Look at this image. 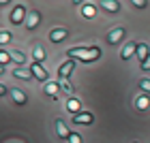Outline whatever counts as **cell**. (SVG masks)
Here are the masks:
<instances>
[{"mask_svg":"<svg viewBox=\"0 0 150 143\" xmlns=\"http://www.w3.org/2000/svg\"><path fill=\"white\" fill-rule=\"evenodd\" d=\"M67 56L71 60H84V62H92V60H97L101 56V49L97 45L92 47H75V49H69L67 51Z\"/></svg>","mask_w":150,"mask_h":143,"instance_id":"obj_1","label":"cell"},{"mask_svg":"<svg viewBox=\"0 0 150 143\" xmlns=\"http://www.w3.org/2000/svg\"><path fill=\"white\" fill-rule=\"evenodd\" d=\"M135 6H137V9H144V6H146V2H144V0H135V2H133Z\"/></svg>","mask_w":150,"mask_h":143,"instance_id":"obj_27","label":"cell"},{"mask_svg":"<svg viewBox=\"0 0 150 143\" xmlns=\"http://www.w3.org/2000/svg\"><path fill=\"white\" fill-rule=\"evenodd\" d=\"M67 36H69V30L67 28H56L50 32V41H54V43H60V41H64Z\"/></svg>","mask_w":150,"mask_h":143,"instance_id":"obj_4","label":"cell"},{"mask_svg":"<svg viewBox=\"0 0 150 143\" xmlns=\"http://www.w3.org/2000/svg\"><path fill=\"white\" fill-rule=\"evenodd\" d=\"M9 60H13V58H11V53H6V51H2V49H0V66H2V64H6Z\"/></svg>","mask_w":150,"mask_h":143,"instance_id":"obj_19","label":"cell"},{"mask_svg":"<svg viewBox=\"0 0 150 143\" xmlns=\"http://www.w3.org/2000/svg\"><path fill=\"white\" fill-rule=\"evenodd\" d=\"M39 22H41V15L37 11H32L30 15H28V22H26V26H28V30H35L37 26H39Z\"/></svg>","mask_w":150,"mask_h":143,"instance_id":"obj_10","label":"cell"},{"mask_svg":"<svg viewBox=\"0 0 150 143\" xmlns=\"http://www.w3.org/2000/svg\"><path fill=\"white\" fill-rule=\"evenodd\" d=\"M101 6H103L105 11H110V13H118L120 11V2H114V0H103Z\"/></svg>","mask_w":150,"mask_h":143,"instance_id":"obj_13","label":"cell"},{"mask_svg":"<svg viewBox=\"0 0 150 143\" xmlns=\"http://www.w3.org/2000/svg\"><path fill=\"white\" fill-rule=\"evenodd\" d=\"M13 75H15L17 79H24V81H30L32 77H35L30 69H15V73H13Z\"/></svg>","mask_w":150,"mask_h":143,"instance_id":"obj_11","label":"cell"},{"mask_svg":"<svg viewBox=\"0 0 150 143\" xmlns=\"http://www.w3.org/2000/svg\"><path fill=\"white\" fill-rule=\"evenodd\" d=\"M122 36H125V30H122V28H114L110 34H107V43L116 45V43H120V41H122Z\"/></svg>","mask_w":150,"mask_h":143,"instance_id":"obj_5","label":"cell"},{"mask_svg":"<svg viewBox=\"0 0 150 143\" xmlns=\"http://www.w3.org/2000/svg\"><path fill=\"white\" fill-rule=\"evenodd\" d=\"M67 109H69L71 113H75V115H77V113H79V109H81V105H79V100L69 98V103H67Z\"/></svg>","mask_w":150,"mask_h":143,"instance_id":"obj_17","label":"cell"},{"mask_svg":"<svg viewBox=\"0 0 150 143\" xmlns=\"http://www.w3.org/2000/svg\"><path fill=\"white\" fill-rule=\"evenodd\" d=\"M24 17H26V6L24 4H17L15 9H13V13H11V24H22L24 22Z\"/></svg>","mask_w":150,"mask_h":143,"instance_id":"obj_2","label":"cell"},{"mask_svg":"<svg viewBox=\"0 0 150 143\" xmlns=\"http://www.w3.org/2000/svg\"><path fill=\"white\" fill-rule=\"evenodd\" d=\"M73 69H75V60L69 58V60H67V62L58 69V75H60V77H69V75L73 73Z\"/></svg>","mask_w":150,"mask_h":143,"instance_id":"obj_7","label":"cell"},{"mask_svg":"<svg viewBox=\"0 0 150 143\" xmlns=\"http://www.w3.org/2000/svg\"><path fill=\"white\" fill-rule=\"evenodd\" d=\"M56 132H58L60 139H69V137H71L69 128H67V124H64L62 120H56Z\"/></svg>","mask_w":150,"mask_h":143,"instance_id":"obj_8","label":"cell"},{"mask_svg":"<svg viewBox=\"0 0 150 143\" xmlns=\"http://www.w3.org/2000/svg\"><path fill=\"white\" fill-rule=\"evenodd\" d=\"M142 71H150V56L144 60V62H142Z\"/></svg>","mask_w":150,"mask_h":143,"instance_id":"obj_25","label":"cell"},{"mask_svg":"<svg viewBox=\"0 0 150 143\" xmlns=\"http://www.w3.org/2000/svg\"><path fill=\"white\" fill-rule=\"evenodd\" d=\"M135 105H137V109H146L148 107V98L146 96H139L137 100H135Z\"/></svg>","mask_w":150,"mask_h":143,"instance_id":"obj_20","label":"cell"},{"mask_svg":"<svg viewBox=\"0 0 150 143\" xmlns=\"http://www.w3.org/2000/svg\"><path fill=\"white\" fill-rule=\"evenodd\" d=\"M45 94L52 96V98H56V94H58V83L56 81H47L45 83Z\"/></svg>","mask_w":150,"mask_h":143,"instance_id":"obj_14","label":"cell"},{"mask_svg":"<svg viewBox=\"0 0 150 143\" xmlns=\"http://www.w3.org/2000/svg\"><path fill=\"white\" fill-rule=\"evenodd\" d=\"M150 56V51H148V45H144V43H139L137 45V58L142 60V62H144V60Z\"/></svg>","mask_w":150,"mask_h":143,"instance_id":"obj_16","label":"cell"},{"mask_svg":"<svg viewBox=\"0 0 150 143\" xmlns=\"http://www.w3.org/2000/svg\"><path fill=\"white\" fill-rule=\"evenodd\" d=\"M139 88H142V90H144V92H148L150 94V79H139Z\"/></svg>","mask_w":150,"mask_h":143,"instance_id":"obj_21","label":"cell"},{"mask_svg":"<svg viewBox=\"0 0 150 143\" xmlns=\"http://www.w3.org/2000/svg\"><path fill=\"white\" fill-rule=\"evenodd\" d=\"M81 13H84V17H94V6L92 4H84L81 6Z\"/></svg>","mask_w":150,"mask_h":143,"instance_id":"obj_18","label":"cell"},{"mask_svg":"<svg viewBox=\"0 0 150 143\" xmlns=\"http://www.w3.org/2000/svg\"><path fill=\"white\" fill-rule=\"evenodd\" d=\"M32 56H35V62H37V64H41V62L45 60L43 47H41V45H35V47H32Z\"/></svg>","mask_w":150,"mask_h":143,"instance_id":"obj_15","label":"cell"},{"mask_svg":"<svg viewBox=\"0 0 150 143\" xmlns=\"http://www.w3.org/2000/svg\"><path fill=\"white\" fill-rule=\"evenodd\" d=\"M135 53H137V43H127L125 49H122V60H129Z\"/></svg>","mask_w":150,"mask_h":143,"instance_id":"obj_9","label":"cell"},{"mask_svg":"<svg viewBox=\"0 0 150 143\" xmlns=\"http://www.w3.org/2000/svg\"><path fill=\"white\" fill-rule=\"evenodd\" d=\"M62 90H64V92H67V94H71V92H73V86H71V83H69V81H67V83H64V86H62Z\"/></svg>","mask_w":150,"mask_h":143,"instance_id":"obj_26","label":"cell"},{"mask_svg":"<svg viewBox=\"0 0 150 143\" xmlns=\"http://www.w3.org/2000/svg\"><path fill=\"white\" fill-rule=\"evenodd\" d=\"M4 94H6V88H4L2 83H0V96H4Z\"/></svg>","mask_w":150,"mask_h":143,"instance_id":"obj_28","label":"cell"},{"mask_svg":"<svg viewBox=\"0 0 150 143\" xmlns=\"http://www.w3.org/2000/svg\"><path fill=\"white\" fill-rule=\"evenodd\" d=\"M69 143H81V139H79V135H75V132H71V137H69Z\"/></svg>","mask_w":150,"mask_h":143,"instance_id":"obj_24","label":"cell"},{"mask_svg":"<svg viewBox=\"0 0 150 143\" xmlns=\"http://www.w3.org/2000/svg\"><path fill=\"white\" fill-rule=\"evenodd\" d=\"M11 41V34L6 30H0V45H4V43H9Z\"/></svg>","mask_w":150,"mask_h":143,"instance_id":"obj_22","label":"cell"},{"mask_svg":"<svg viewBox=\"0 0 150 143\" xmlns=\"http://www.w3.org/2000/svg\"><path fill=\"white\" fill-rule=\"evenodd\" d=\"M92 113H88V111H84V113H77V115H73V124H81V126H88V124H92Z\"/></svg>","mask_w":150,"mask_h":143,"instance_id":"obj_3","label":"cell"},{"mask_svg":"<svg viewBox=\"0 0 150 143\" xmlns=\"http://www.w3.org/2000/svg\"><path fill=\"white\" fill-rule=\"evenodd\" d=\"M11 58L15 60L17 64H22V62H24V53H22V51H13V53H11Z\"/></svg>","mask_w":150,"mask_h":143,"instance_id":"obj_23","label":"cell"},{"mask_svg":"<svg viewBox=\"0 0 150 143\" xmlns=\"http://www.w3.org/2000/svg\"><path fill=\"white\" fill-rule=\"evenodd\" d=\"M11 96H13V100H15L17 105H26L28 103V96H26L22 90H11Z\"/></svg>","mask_w":150,"mask_h":143,"instance_id":"obj_12","label":"cell"},{"mask_svg":"<svg viewBox=\"0 0 150 143\" xmlns=\"http://www.w3.org/2000/svg\"><path fill=\"white\" fill-rule=\"evenodd\" d=\"M30 71H32V75H35L37 79H41V81H47V77H50V75H47V71H45L41 64H37V62H32Z\"/></svg>","mask_w":150,"mask_h":143,"instance_id":"obj_6","label":"cell"},{"mask_svg":"<svg viewBox=\"0 0 150 143\" xmlns=\"http://www.w3.org/2000/svg\"><path fill=\"white\" fill-rule=\"evenodd\" d=\"M0 75H2V66H0Z\"/></svg>","mask_w":150,"mask_h":143,"instance_id":"obj_29","label":"cell"}]
</instances>
